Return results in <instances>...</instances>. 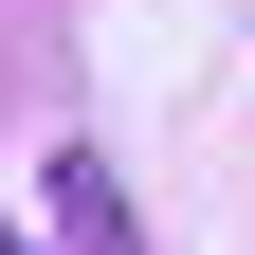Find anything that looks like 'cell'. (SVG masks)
I'll return each mask as SVG.
<instances>
[{"mask_svg": "<svg viewBox=\"0 0 255 255\" xmlns=\"http://www.w3.org/2000/svg\"><path fill=\"white\" fill-rule=\"evenodd\" d=\"M55 219H73V255H146V219H128V182L91 164V146L55 164Z\"/></svg>", "mask_w": 255, "mask_h": 255, "instance_id": "cell-1", "label": "cell"}]
</instances>
